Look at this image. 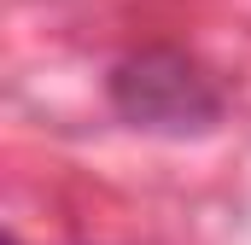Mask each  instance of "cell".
<instances>
[{"instance_id": "7a4b0ae2", "label": "cell", "mask_w": 251, "mask_h": 245, "mask_svg": "<svg viewBox=\"0 0 251 245\" xmlns=\"http://www.w3.org/2000/svg\"><path fill=\"white\" fill-rule=\"evenodd\" d=\"M6 245H18V234H6Z\"/></svg>"}, {"instance_id": "6da1fadb", "label": "cell", "mask_w": 251, "mask_h": 245, "mask_svg": "<svg viewBox=\"0 0 251 245\" xmlns=\"http://www.w3.org/2000/svg\"><path fill=\"white\" fill-rule=\"evenodd\" d=\"M105 94L117 117L152 134H204L222 117V88L176 47H140L111 64Z\"/></svg>"}]
</instances>
